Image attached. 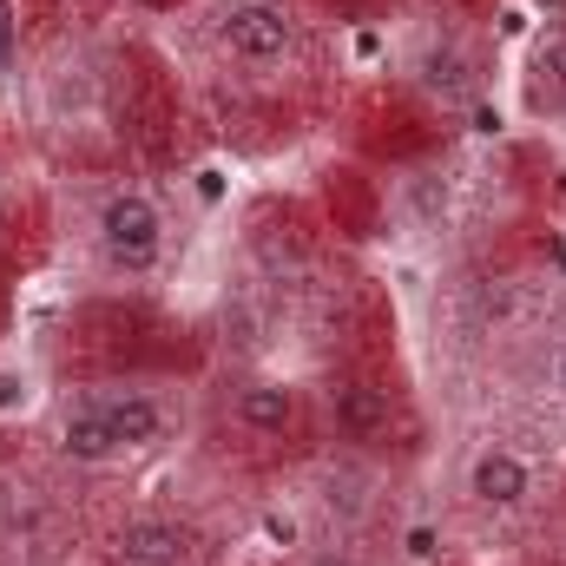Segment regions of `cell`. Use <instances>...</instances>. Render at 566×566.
Returning a JSON list of instances; mask_svg holds the SVG:
<instances>
[{
	"instance_id": "obj_7",
	"label": "cell",
	"mask_w": 566,
	"mask_h": 566,
	"mask_svg": "<svg viewBox=\"0 0 566 566\" xmlns=\"http://www.w3.org/2000/svg\"><path fill=\"white\" fill-rule=\"evenodd\" d=\"M99 409L113 416V428H119L126 448H151V441L165 434V409H158L145 389H113V396H99Z\"/></svg>"
},
{
	"instance_id": "obj_4",
	"label": "cell",
	"mask_w": 566,
	"mask_h": 566,
	"mask_svg": "<svg viewBox=\"0 0 566 566\" xmlns=\"http://www.w3.org/2000/svg\"><path fill=\"white\" fill-rule=\"evenodd\" d=\"M468 494L481 507H521L534 494V468L514 454V448H481L474 468H468Z\"/></svg>"
},
{
	"instance_id": "obj_11",
	"label": "cell",
	"mask_w": 566,
	"mask_h": 566,
	"mask_svg": "<svg viewBox=\"0 0 566 566\" xmlns=\"http://www.w3.org/2000/svg\"><path fill=\"white\" fill-rule=\"evenodd\" d=\"M541 73L566 93V40H547V46H541Z\"/></svg>"
},
{
	"instance_id": "obj_13",
	"label": "cell",
	"mask_w": 566,
	"mask_h": 566,
	"mask_svg": "<svg viewBox=\"0 0 566 566\" xmlns=\"http://www.w3.org/2000/svg\"><path fill=\"white\" fill-rule=\"evenodd\" d=\"M434 554V527H409V560H428Z\"/></svg>"
},
{
	"instance_id": "obj_15",
	"label": "cell",
	"mask_w": 566,
	"mask_h": 566,
	"mask_svg": "<svg viewBox=\"0 0 566 566\" xmlns=\"http://www.w3.org/2000/svg\"><path fill=\"white\" fill-rule=\"evenodd\" d=\"M310 566H363V560H356V554H343V547H336V554H316V560H310Z\"/></svg>"
},
{
	"instance_id": "obj_14",
	"label": "cell",
	"mask_w": 566,
	"mask_h": 566,
	"mask_svg": "<svg viewBox=\"0 0 566 566\" xmlns=\"http://www.w3.org/2000/svg\"><path fill=\"white\" fill-rule=\"evenodd\" d=\"M474 133H488V139H494V133H501V113H494V106H481V113H474Z\"/></svg>"
},
{
	"instance_id": "obj_3",
	"label": "cell",
	"mask_w": 566,
	"mask_h": 566,
	"mask_svg": "<svg viewBox=\"0 0 566 566\" xmlns=\"http://www.w3.org/2000/svg\"><path fill=\"white\" fill-rule=\"evenodd\" d=\"M113 554H119V566H191V534L165 514H139L119 527Z\"/></svg>"
},
{
	"instance_id": "obj_8",
	"label": "cell",
	"mask_w": 566,
	"mask_h": 566,
	"mask_svg": "<svg viewBox=\"0 0 566 566\" xmlns=\"http://www.w3.org/2000/svg\"><path fill=\"white\" fill-rule=\"evenodd\" d=\"M238 422L251 428V434H283V428L296 422V396L283 382H244L238 389Z\"/></svg>"
},
{
	"instance_id": "obj_17",
	"label": "cell",
	"mask_w": 566,
	"mask_h": 566,
	"mask_svg": "<svg viewBox=\"0 0 566 566\" xmlns=\"http://www.w3.org/2000/svg\"><path fill=\"white\" fill-rule=\"evenodd\" d=\"M554 382H560V396H566V349H560V369H554Z\"/></svg>"
},
{
	"instance_id": "obj_1",
	"label": "cell",
	"mask_w": 566,
	"mask_h": 566,
	"mask_svg": "<svg viewBox=\"0 0 566 566\" xmlns=\"http://www.w3.org/2000/svg\"><path fill=\"white\" fill-rule=\"evenodd\" d=\"M99 251H106L113 271H126V277L158 271V258H165V218H158V205L139 198V191H113V198L99 205Z\"/></svg>"
},
{
	"instance_id": "obj_5",
	"label": "cell",
	"mask_w": 566,
	"mask_h": 566,
	"mask_svg": "<svg viewBox=\"0 0 566 566\" xmlns=\"http://www.w3.org/2000/svg\"><path fill=\"white\" fill-rule=\"evenodd\" d=\"M323 402H329V416H336V428H343L349 441H376V434H389V396L369 389V382H329Z\"/></svg>"
},
{
	"instance_id": "obj_12",
	"label": "cell",
	"mask_w": 566,
	"mask_h": 566,
	"mask_svg": "<svg viewBox=\"0 0 566 566\" xmlns=\"http://www.w3.org/2000/svg\"><path fill=\"white\" fill-rule=\"evenodd\" d=\"M264 534H271V541H283V547H290V541H296V521H290V514H264Z\"/></svg>"
},
{
	"instance_id": "obj_2",
	"label": "cell",
	"mask_w": 566,
	"mask_h": 566,
	"mask_svg": "<svg viewBox=\"0 0 566 566\" xmlns=\"http://www.w3.org/2000/svg\"><path fill=\"white\" fill-rule=\"evenodd\" d=\"M218 40L244 66H283L296 53V20L283 13L277 0H231L218 13Z\"/></svg>"
},
{
	"instance_id": "obj_9",
	"label": "cell",
	"mask_w": 566,
	"mask_h": 566,
	"mask_svg": "<svg viewBox=\"0 0 566 566\" xmlns=\"http://www.w3.org/2000/svg\"><path fill=\"white\" fill-rule=\"evenodd\" d=\"M422 86L428 93H468V60H461V53H428Z\"/></svg>"
},
{
	"instance_id": "obj_10",
	"label": "cell",
	"mask_w": 566,
	"mask_h": 566,
	"mask_svg": "<svg viewBox=\"0 0 566 566\" xmlns=\"http://www.w3.org/2000/svg\"><path fill=\"white\" fill-rule=\"evenodd\" d=\"M13 53H20V7H13V0H0V80H7Z\"/></svg>"
},
{
	"instance_id": "obj_6",
	"label": "cell",
	"mask_w": 566,
	"mask_h": 566,
	"mask_svg": "<svg viewBox=\"0 0 566 566\" xmlns=\"http://www.w3.org/2000/svg\"><path fill=\"white\" fill-rule=\"evenodd\" d=\"M60 448H66L73 461L99 468V461H113L126 441H119L113 416H106V409H99V396H93V402H73V409H66V422H60Z\"/></svg>"
},
{
	"instance_id": "obj_16",
	"label": "cell",
	"mask_w": 566,
	"mask_h": 566,
	"mask_svg": "<svg viewBox=\"0 0 566 566\" xmlns=\"http://www.w3.org/2000/svg\"><path fill=\"white\" fill-rule=\"evenodd\" d=\"M13 396H20V376H0V409H7Z\"/></svg>"
}]
</instances>
